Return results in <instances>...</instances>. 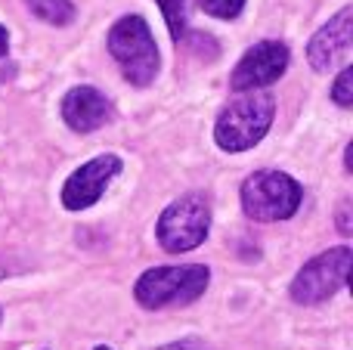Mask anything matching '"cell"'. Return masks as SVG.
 Segmentation results:
<instances>
[{
	"mask_svg": "<svg viewBox=\"0 0 353 350\" xmlns=\"http://www.w3.org/2000/svg\"><path fill=\"white\" fill-rule=\"evenodd\" d=\"M344 165H347V171H353V143L347 146V158H344Z\"/></svg>",
	"mask_w": 353,
	"mask_h": 350,
	"instance_id": "obj_18",
	"label": "cell"
},
{
	"mask_svg": "<svg viewBox=\"0 0 353 350\" xmlns=\"http://www.w3.org/2000/svg\"><path fill=\"white\" fill-rule=\"evenodd\" d=\"M165 12V22L171 28V37L180 41L186 34V22H189V0H155Z\"/></svg>",
	"mask_w": 353,
	"mask_h": 350,
	"instance_id": "obj_12",
	"label": "cell"
},
{
	"mask_svg": "<svg viewBox=\"0 0 353 350\" xmlns=\"http://www.w3.org/2000/svg\"><path fill=\"white\" fill-rule=\"evenodd\" d=\"M155 350H211V347L199 338H183V341H171V344H161Z\"/></svg>",
	"mask_w": 353,
	"mask_h": 350,
	"instance_id": "obj_15",
	"label": "cell"
},
{
	"mask_svg": "<svg viewBox=\"0 0 353 350\" xmlns=\"http://www.w3.org/2000/svg\"><path fill=\"white\" fill-rule=\"evenodd\" d=\"M350 260H353V251L347 245H338L316 254V258L307 260L298 270V276L292 282V298L298 304H304V307L329 301L332 295H338L347 285Z\"/></svg>",
	"mask_w": 353,
	"mask_h": 350,
	"instance_id": "obj_5",
	"label": "cell"
},
{
	"mask_svg": "<svg viewBox=\"0 0 353 350\" xmlns=\"http://www.w3.org/2000/svg\"><path fill=\"white\" fill-rule=\"evenodd\" d=\"M288 68V47L282 41H257L245 50L239 65L230 74L232 90H261L285 74Z\"/></svg>",
	"mask_w": 353,
	"mask_h": 350,
	"instance_id": "obj_7",
	"label": "cell"
},
{
	"mask_svg": "<svg viewBox=\"0 0 353 350\" xmlns=\"http://www.w3.org/2000/svg\"><path fill=\"white\" fill-rule=\"evenodd\" d=\"M25 3H28V10L34 16H41L50 25H68L74 19L72 0H25Z\"/></svg>",
	"mask_w": 353,
	"mask_h": 350,
	"instance_id": "obj_11",
	"label": "cell"
},
{
	"mask_svg": "<svg viewBox=\"0 0 353 350\" xmlns=\"http://www.w3.org/2000/svg\"><path fill=\"white\" fill-rule=\"evenodd\" d=\"M121 174V158L118 155H97L87 165H81L72 177L62 186V205L68 211H84L90 205H97L103 198L105 186Z\"/></svg>",
	"mask_w": 353,
	"mask_h": 350,
	"instance_id": "obj_8",
	"label": "cell"
},
{
	"mask_svg": "<svg viewBox=\"0 0 353 350\" xmlns=\"http://www.w3.org/2000/svg\"><path fill=\"white\" fill-rule=\"evenodd\" d=\"M353 47V10L344 6L338 16H332L323 28L313 34L307 43V59H310L313 72H332L338 65H347Z\"/></svg>",
	"mask_w": 353,
	"mask_h": 350,
	"instance_id": "obj_9",
	"label": "cell"
},
{
	"mask_svg": "<svg viewBox=\"0 0 353 350\" xmlns=\"http://www.w3.org/2000/svg\"><path fill=\"white\" fill-rule=\"evenodd\" d=\"M304 189L294 177L282 171H257L242 183V208L251 220L276 223L298 214Z\"/></svg>",
	"mask_w": 353,
	"mask_h": 350,
	"instance_id": "obj_4",
	"label": "cell"
},
{
	"mask_svg": "<svg viewBox=\"0 0 353 350\" xmlns=\"http://www.w3.org/2000/svg\"><path fill=\"white\" fill-rule=\"evenodd\" d=\"M109 53L134 87H149L161 68L159 43L143 16H124L109 31Z\"/></svg>",
	"mask_w": 353,
	"mask_h": 350,
	"instance_id": "obj_3",
	"label": "cell"
},
{
	"mask_svg": "<svg viewBox=\"0 0 353 350\" xmlns=\"http://www.w3.org/2000/svg\"><path fill=\"white\" fill-rule=\"evenodd\" d=\"M211 282V270L205 264H180V267H152L134 285V298L146 310L183 307L205 295Z\"/></svg>",
	"mask_w": 353,
	"mask_h": 350,
	"instance_id": "obj_1",
	"label": "cell"
},
{
	"mask_svg": "<svg viewBox=\"0 0 353 350\" xmlns=\"http://www.w3.org/2000/svg\"><path fill=\"white\" fill-rule=\"evenodd\" d=\"M97 350H112V347H97Z\"/></svg>",
	"mask_w": 353,
	"mask_h": 350,
	"instance_id": "obj_19",
	"label": "cell"
},
{
	"mask_svg": "<svg viewBox=\"0 0 353 350\" xmlns=\"http://www.w3.org/2000/svg\"><path fill=\"white\" fill-rule=\"evenodd\" d=\"M199 6L214 19H236L242 12L245 0H199Z\"/></svg>",
	"mask_w": 353,
	"mask_h": 350,
	"instance_id": "obj_14",
	"label": "cell"
},
{
	"mask_svg": "<svg viewBox=\"0 0 353 350\" xmlns=\"http://www.w3.org/2000/svg\"><path fill=\"white\" fill-rule=\"evenodd\" d=\"M338 229H341L344 236L353 233V227H350V202H341V211H338Z\"/></svg>",
	"mask_w": 353,
	"mask_h": 350,
	"instance_id": "obj_16",
	"label": "cell"
},
{
	"mask_svg": "<svg viewBox=\"0 0 353 350\" xmlns=\"http://www.w3.org/2000/svg\"><path fill=\"white\" fill-rule=\"evenodd\" d=\"M208 229H211V208L201 196H183L171 202L159 217V236L161 248L171 254H183L199 248L208 239Z\"/></svg>",
	"mask_w": 353,
	"mask_h": 350,
	"instance_id": "obj_6",
	"label": "cell"
},
{
	"mask_svg": "<svg viewBox=\"0 0 353 350\" xmlns=\"http://www.w3.org/2000/svg\"><path fill=\"white\" fill-rule=\"evenodd\" d=\"M112 118V103L97 87H72L62 96V121L78 134L99 130Z\"/></svg>",
	"mask_w": 353,
	"mask_h": 350,
	"instance_id": "obj_10",
	"label": "cell"
},
{
	"mask_svg": "<svg viewBox=\"0 0 353 350\" xmlns=\"http://www.w3.org/2000/svg\"><path fill=\"white\" fill-rule=\"evenodd\" d=\"M332 99H335L341 109H350L353 105V68L344 65L341 74L335 78V84H332Z\"/></svg>",
	"mask_w": 353,
	"mask_h": 350,
	"instance_id": "obj_13",
	"label": "cell"
},
{
	"mask_svg": "<svg viewBox=\"0 0 353 350\" xmlns=\"http://www.w3.org/2000/svg\"><path fill=\"white\" fill-rule=\"evenodd\" d=\"M6 50H10V31L0 25V56H6Z\"/></svg>",
	"mask_w": 353,
	"mask_h": 350,
	"instance_id": "obj_17",
	"label": "cell"
},
{
	"mask_svg": "<svg viewBox=\"0 0 353 350\" xmlns=\"http://www.w3.org/2000/svg\"><path fill=\"white\" fill-rule=\"evenodd\" d=\"M0 276H3V270H0Z\"/></svg>",
	"mask_w": 353,
	"mask_h": 350,
	"instance_id": "obj_20",
	"label": "cell"
},
{
	"mask_svg": "<svg viewBox=\"0 0 353 350\" xmlns=\"http://www.w3.org/2000/svg\"><path fill=\"white\" fill-rule=\"evenodd\" d=\"M273 115H276L273 96L263 90H251L245 96L232 99L220 112L217 124H214V140H217V146L223 152H245V149L257 146L267 136Z\"/></svg>",
	"mask_w": 353,
	"mask_h": 350,
	"instance_id": "obj_2",
	"label": "cell"
}]
</instances>
